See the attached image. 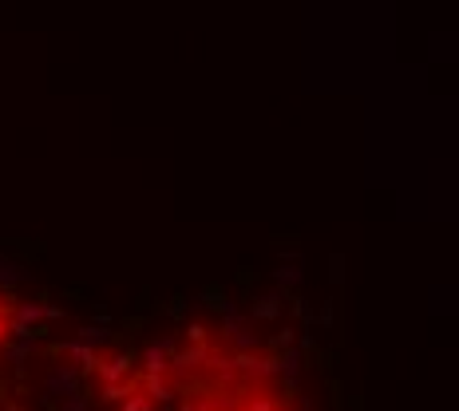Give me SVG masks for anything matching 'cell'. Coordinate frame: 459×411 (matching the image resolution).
<instances>
[{
    "instance_id": "obj_3",
    "label": "cell",
    "mask_w": 459,
    "mask_h": 411,
    "mask_svg": "<svg viewBox=\"0 0 459 411\" xmlns=\"http://www.w3.org/2000/svg\"><path fill=\"white\" fill-rule=\"evenodd\" d=\"M174 352V340H163V344H151L146 348V356H143V368H146V375H163L167 372V356Z\"/></svg>"
},
{
    "instance_id": "obj_4",
    "label": "cell",
    "mask_w": 459,
    "mask_h": 411,
    "mask_svg": "<svg viewBox=\"0 0 459 411\" xmlns=\"http://www.w3.org/2000/svg\"><path fill=\"white\" fill-rule=\"evenodd\" d=\"M48 387L56 396H72V391H80V372H75V368H56V372L48 375Z\"/></svg>"
},
{
    "instance_id": "obj_13",
    "label": "cell",
    "mask_w": 459,
    "mask_h": 411,
    "mask_svg": "<svg viewBox=\"0 0 459 411\" xmlns=\"http://www.w3.org/2000/svg\"><path fill=\"white\" fill-rule=\"evenodd\" d=\"M186 340H190V344H210V336H206V325H198V320H194V325L186 328Z\"/></svg>"
},
{
    "instance_id": "obj_8",
    "label": "cell",
    "mask_w": 459,
    "mask_h": 411,
    "mask_svg": "<svg viewBox=\"0 0 459 411\" xmlns=\"http://www.w3.org/2000/svg\"><path fill=\"white\" fill-rule=\"evenodd\" d=\"M16 320L32 328L36 320H44V304H20V309H16Z\"/></svg>"
},
{
    "instance_id": "obj_12",
    "label": "cell",
    "mask_w": 459,
    "mask_h": 411,
    "mask_svg": "<svg viewBox=\"0 0 459 411\" xmlns=\"http://www.w3.org/2000/svg\"><path fill=\"white\" fill-rule=\"evenodd\" d=\"M242 411H278V403H273L269 396H254V399H250V403H246Z\"/></svg>"
},
{
    "instance_id": "obj_2",
    "label": "cell",
    "mask_w": 459,
    "mask_h": 411,
    "mask_svg": "<svg viewBox=\"0 0 459 411\" xmlns=\"http://www.w3.org/2000/svg\"><path fill=\"white\" fill-rule=\"evenodd\" d=\"M63 356H72V360H80V375H96V368H99V356L91 344H84V340H72V344H63Z\"/></svg>"
},
{
    "instance_id": "obj_7",
    "label": "cell",
    "mask_w": 459,
    "mask_h": 411,
    "mask_svg": "<svg viewBox=\"0 0 459 411\" xmlns=\"http://www.w3.org/2000/svg\"><path fill=\"white\" fill-rule=\"evenodd\" d=\"M119 411H155V403H151V396H146L143 387H135L127 399H119Z\"/></svg>"
},
{
    "instance_id": "obj_14",
    "label": "cell",
    "mask_w": 459,
    "mask_h": 411,
    "mask_svg": "<svg viewBox=\"0 0 459 411\" xmlns=\"http://www.w3.org/2000/svg\"><path fill=\"white\" fill-rule=\"evenodd\" d=\"M273 348H293V328H281L273 336Z\"/></svg>"
},
{
    "instance_id": "obj_6",
    "label": "cell",
    "mask_w": 459,
    "mask_h": 411,
    "mask_svg": "<svg viewBox=\"0 0 459 411\" xmlns=\"http://www.w3.org/2000/svg\"><path fill=\"white\" fill-rule=\"evenodd\" d=\"M143 391L151 396V403H167L170 399V387L163 375H143Z\"/></svg>"
},
{
    "instance_id": "obj_5",
    "label": "cell",
    "mask_w": 459,
    "mask_h": 411,
    "mask_svg": "<svg viewBox=\"0 0 459 411\" xmlns=\"http://www.w3.org/2000/svg\"><path fill=\"white\" fill-rule=\"evenodd\" d=\"M278 313H281V297H262L250 309V320H278Z\"/></svg>"
},
{
    "instance_id": "obj_15",
    "label": "cell",
    "mask_w": 459,
    "mask_h": 411,
    "mask_svg": "<svg viewBox=\"0 0 459 411\" xmlns=\"http://www.w3.org/2000/svg\"><path fill=\"white\" fill-rule=\"evenodd\" d=\"M0 403H8V384L0 380Z\"/></svg>"
},
{
    "instance_id": "obj_16",
    "label": "cell",
    "mask_w": 459,
    "mask_h": 411,
    "mask_svg": "<svg viewBox=\"0 0 459 411\" xmlns=\"http://www.w3.org/2000/svg\"><path fill=\"white\" fill-rule=\"evenodd\" d=\"M0 408H4V411H20V408H16V403H0Z\"/></svg>"
},
{
    "instance_id": "obj_9",
    "label": "cell",
    "mask_w": 459,
    "mask_h": 411,
    "mask_svg": "<svg viewBox=\"0 0 459 411\" xmlns=\"http://www.w3.org/2000/svg\"><path fill=\"white\" fill-rule=\"evenodd\" d=\"M107 336H111L107 328H96V325L80 328V340H84V344H91V348H96V344H103V340H107Z\"/></svg>"
},
{
    "instance_id": "obj_10",
    "label": "cell",
    "mask_w": 459,
    "mask_h": 411,
    "mask_svg": "<svg viewBox=\"0 0 459 411\" xmlns=\"http://www.w3.org/2000/svg\"><path fill=\"white\" fill-rule=\"evenodd\" d=\"M0 281H4V285H16V281H24V269H16L13 261L0 257Z\"/></svg>"
},
{
    "instance_id": "obj_11",
    "label": "cell",
    "mask_w": 459,
    "mask_h": 411,
    "mask_svg": "<svg viewBox=\"0 0 459 411\" xmlns=\"http://www.w3.org/2000/svg\"><path fill=\"white\" fill-rule=\"evenodd\" d=\"M202 297H206V304H214L218 313H230V304H226V297H222V289H214V285H210Z\"/></svg>"
},
{
    "instance_id": "obj_1",
    "label": "cell",
    "mask_w": 459,
    "mask_h": 411,
    "mask_svg": "<svg viewBox=\"0 0 459 411\" xmlns=\"http://www.w3.org/2000/svg\"><path fill=\"white\" fill-rule=\"evenodd\" d=\"M131 364H135V356L131 352H119V356H103V360H99V384H115V380H127V372H131Z\"/></svg>"
}]
</instances>
